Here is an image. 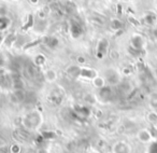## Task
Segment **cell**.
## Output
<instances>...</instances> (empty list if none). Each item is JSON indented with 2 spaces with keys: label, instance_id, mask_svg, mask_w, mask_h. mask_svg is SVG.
Masks as SVG:
<instances>
[{
  "label": "cell",
  "instance_id": "cell-1",
  "mask_svg": "<svg viewBox=\"0 0 157 153\" xmlns=\"http://www.w3.org/2000/svg\"><path fill=\"white\" fill-rule=\"evenodd\" d=\"M139 136H140L139 137L140 140H142V141H144V142L148 141V140L151 139V134L148 133L147 131H141L139 134Z\"/></svg>",
  "mask_w": 157,
  "mask_h": 153
},
{
  "label": "cell",
  "instance_id": "cell-2",
  "mask_svg": "<svg viewBox=\"0 0 157 153\" xmlns=\"http://www.w3.org/2000/svg\"><path fill=\"white\" fill-rule=\"evenodd\" d=\"M151 105L153 107L157 108V95H153L152 98H151Z\"/></svg>",
  "mask_w": 157,
  "mask_h": 153
}]
</instances>
